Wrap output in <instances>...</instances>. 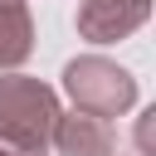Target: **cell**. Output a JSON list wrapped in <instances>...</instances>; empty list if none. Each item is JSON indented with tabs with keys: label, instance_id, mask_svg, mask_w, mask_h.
<instances>
[{
	"label": "cell",
	"instance_id": "cell-1",
	"mask_svg": "<svg viewBox=\"0 0 156 156\" xmlns=\"http://www.w3.org/2000/svg\"><path fill=\"white\" fill-rule=\"evenodd\" d=\"M63 117L58 93L29 73H0V146L49 151L54 122Z\"/></svg>",
	"mask_w": 156,
	"mask_h": 156
},
{
	"label": "cell",
	"instance_id": "cell-2",
	"mask_svg": "<svg viewBox=\"0 0 156 156\" xmlns=\"http://www.w3.org/2000/svg\"><path fill=\"white\" fill-rule=\"evenodd\" d=\"M63 93L73 102V112H88V117H122L136 107V78L117 63V58H102V54H78L63 63Z\"/></svg>",
	"mask_w": 156,
	"mask_h": 156
},
{
	"label": "cell",
	"instance_id": "cell-3",
	"mask_svg": "<svg viewBox=\"0 0 156 156\" xmlns=\"http://www.w3.org/2000/svg\"><path fill=\"white\" fill-rule=\"evenodd\" d=\"M146 20H151V0H83L73 24L88 44H117L136 34Z\"/></svg>",
	"mask_w": 156,
	"mask_h": 156
},
{
	"label": "cell",
	"instance_id": "cell-4",
	"mask_svg": "<svg viewBox=\"0 0 156 156\" xmlns=\"http://www.w3.org/2000/svg\"><path fill=\"white\" fill-rule=\"evenodd\" d=\"M49 146H54L58 156H112V151H117V132H112V122H102V117L63 112V117L54 122Z\"/></svg>",
	"mask_w": 156,
	"mask_h": 156
},
{
	"label": "cell",
	"instance_id": "cell-5",
	"mask_svg": "<svg viewBox=\"0 0 156 156\" xmlns=\"http://www.w3.org/2000/svg\"><path fill=\"white\" fill-rule=\"evenodd\" d=\"M29 54H34L29 0H0V73H15Z\"/></svg>",
	"mask_w": 156,
	"mask_h": 156
},
{
	"label": "cell",
	"instance_id": "cell-6",
	"mask_svg": "<svg viewBox=\"0 0 156 156\" xmlns=\"http://www.w3.org/2000/svg\"><path fill=\"white\" fill-rule=\"evenodd\" d=\"M151 132H156V107H146V112L136 117V151H141V156H156V146H151Z\"/></svg>",
	"mask_w": 156,
	"mask_h": 156
},
{
	"label": "cell",
	"instance_id": "cell-7",
	"mask_svg": "<svg viewBox=\"0 0 156 156\" xmlns=\"http://www.w3.org/2000/svg\"><path fill=\"white\" fill-rule=\"evenodd\" d=\"M0 156H49V151H15V146H0Z\"/></svg>",
	"mask_w": 156,
	"mask_h": 156
}]
</instances>
